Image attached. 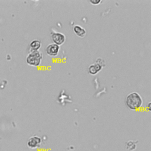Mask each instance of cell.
<instances>
[{
	"label": "cell",
	"instance_id": "cell-8",
	"mask_svg": "<svg viewBox=\"0 0 151 151\" xmlns=\"http://www.w3.org/2000/svg\"><path fill=\"white\" fill-rule=\"evenodd\" d=\"M41 42L38 40H34L29 44L31 51H38L41 47Z\"/></svg>",
	"mask_w": 151,
	"mask_h": 151
},
{
	"label": "cell",
	"instance_id": "cell-10",
	"mask_svg": "<svg viewBox=\"0 0 151 151\" xmlns=\"http://www.w3.org/2000/svg\"><path fill=\"white\" fill-rule=\"evenodd\" d=\"M148 109H149V110H150V102L148 103Z\"/></svg>",
	"mask_w": 151,
	"mask_h": 151
},
{
	"label": "cell",
	"instance_id": "cell-6",
	"mask_svg": "<svg viewBox=\"0 0 151 151\" xmlns=\"http://www.w3.org/2000/svg\"><path fill=\"white\" fill-rule=\"evenodd\" d=\"M60 46L51 43L48 44L45 48L46 53L50 56H55L57 55L60 51Z\"/></svg>",
	"mask_w": 151,
	"mask_h": 151
},
{
	"label": "cell",
	"instance_id": "cell-5",
	"mask_svg": "<svg viewBox=\"0 0 151 151\" xmlns=\"http://www.w3.org/2000/svg\"><path fill=\"white\" fill-rule=\"evenodd\" d=\"M103 62H104L103 60H102L101 61H100V63L97 61L96 63L92 64L90 65H89L88 68V73L91 75L96 74L98 72H99L101 70L102 67L104 65H103V64H101V63H103Z\"/></svg>",
	"mask_w": 151,
	"mask_h": 151
},
{
	"label": "cell",
	"instance_id": "cell-2",
	"mask_svg": "<svg viewBox=\"0 0 151 151\" xmlns=\"http://www.w3.org/2000/svg\"><path fill=\"white\" fill-rule=\"evenodd\" d=\"M42 59V54L38 51H31L25 58L26 63L31 66L37 67L41 64Z\"/></svg>",
	"mask_w": 151,
	"mask_h": 151
},
{
	"label": "cell",
	"instance_id": "cell-9",
	"mask_svg": "<svg viewBox=\"0 0 151 151\" xmlns=\"http://www.w3.org/2000/svg\"><path fill=\"white\" fill-rule=\"evenodd\" d=\"M90 2L93 5H98L101 2V0H90Z\"/></svg>",
	"mask_w": 151,
	"mask_h": 151
},
{
	"label": "cell",
	"instance_id": "cell-1",
	"mask_svg": "<svg viewBox=\"0 0 151 151\" xmlns=\"http://www.w3.org/2000/svg\"><path fill=\"white\" fill-rule=\"evenodd\" d=\"M125 103L129 109L136 110L142 106L143 99L138 93L134 91L127 94L125 99Z\"/></svg>",
	"mask_w": 151,
	"mask_h": 151
},
{
	"label": "cell",
	"instance_id": "cell-4",
	"mask_svg": "<svg viewBox=\"0 0 151 151\" xmlns=\"http://www.w3.org/2000/svg\"><path fill=\"white\" fill-rule=\"evenodd\" d=\"M51 39L54 44L60 45H62L65 41V36L61 32H54L51 34Z\"/></svg>",
	"mask_w": 151,
	"mask_h": 151
},
{
	"label": "cell",
	"instance_id": "cell-3",
	"mask_svg": "<svg viewBox=\"0 0 151 151\" xmlns=\"http://www.w3.org/2000/svg\"><path fill=\"white\" fill-rule=\"evenodd\" d=\"M27 146L31 149H35L40 147L41 143V139L37 136L30 137L27 140Z\"/></svg>",
	"mask_w": 151,
	"mask_h": 151
},
{
	"label": "cell",
	"instance_id": "cell-7",
	"mask_svg": "<svg viewBox=\"0 0 151 151\" xmlns=\"http://www.w3.org/2000/svg\"><path fill=\"white\" fill-rule=\"evenodd\" d=\"M73 31L77 35L80 37H83L86 34V29L79 25H74L73 27Z\"/></svg>",
	"mask_w": 151,
	"mask_h": 151
}]
</instances>
